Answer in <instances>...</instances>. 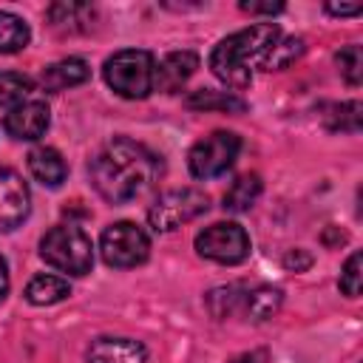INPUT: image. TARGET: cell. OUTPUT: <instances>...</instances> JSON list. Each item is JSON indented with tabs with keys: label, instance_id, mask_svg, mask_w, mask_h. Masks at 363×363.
I'll use <instances>...</instances> for the list:
<instances>
[{
	"label": "cell",
	"instance_id": "4316f807",
	"mask_svg": "<svg viewBox=\"0 0 363 363\" xmlns=\"http://www.w3.org/2000/svg\"><path fill=\"white\" fill-rule=\"evenodd\" d=\"M241 11H250V14H278L284 11L281 3H241Z\"/></svg>",
	"mask_w": 363,
	"mask_h": 363
},
{
	"label": "cell",
	"instance_id": "8fae6325",
	"mask_svg": "<svg viewBox=\"0 0 363 363\" xmlns=\"http://www.w3.org/2000/svg\"><path fill=\"white\" fill-rule=\"evenodd\" d=\"M88 363H147V354L139 340L99 337L88 349Z\"/></svg>",
	"mask_w": 363,
	"mask_h": 363
},
{
	"label": "cell",
	"instance_id": "2e32d148",
	"mask_svg": "<svg viewBox=\"0 0 363 363\" xmlns=\"http://www.w3.org/2000/svg\"><path fill=\"white\" fill-rule=\"evenodd\" d=\"M284 303V292L275 286H255L252 292H244L241 298V309L250 320H269Z\"/></svg>",
	"mask_w": 363,
	"mask_h": 363
},
{
	"label": "cell",
	"instance_id": "5b68a950",
	"mask_svg": "<svg viewBox=\"0 0 363 363\" xmlns=\"http://www.w3.org/2000/svg\"><path fill=\"white\" fill-rule=\"evenodd\" d=\"M210 207V199L207 193L196 190V187H176V190H167L162 193L150 210H147V224L153 233H173L176 227L204 216Z\"/></svg>",
	"mask_w": 363,
	"mask_h": 363
},
{
	"label": "cell",
	"instance_id": "9a60e30c",
	"mask_svg": "<svg viewBox=\"0 0 363 363\" xmlns=\"http://www.w3.org/2000/svg\"><path fill=\"white\" fill-rule=\"evenodd\" d=\"M94 6L88 3H54L48 9V20L57 31H88L91 28V20H94Z\"/></svg>",
	"mask_w": 363,
	"mask_h": 363
},
{
	"label": "cell",
	"instance_id": "603a6c76",
	"mask_svg": "<svg viewBox=\"0 0 363 363\" xmlns=\"http://www.w3.org/2000/svg\"><path fill=\"white\" fill-rule=\"evenodd\" d=\"M337 68L343 74V79L349 85H360L363 79V54H360V45H346L337 51Z\"/></svg>",
	"mask_w": 363,
	"mask_h": 363
},
{
	"label": "cell",
	"instance_id": "7402d4cb",
	"mask_svg": "<svg viewBox=\"0 0 363 363\" xmlns=\"http://www.w3.org/2000/svg\"><path fill=\"white\" fill-rule=\"evenodd\" d=\"M241 298H244V292L238 286H218L207 295V306L216 318H227L241 306Z\"/></svg>",
	"mask_w": 363,
	"mask_h": 363
},
{
	"label": "cell",
	"instance_id": "4dcf8cb0",
	"mask_svg": "<svg viewBox=\"0 0 363 363\" xmlns=\"http://www.w3.org/2000/svg\"><path fill=\"white\" fill-rule=\"evenodd\" d=\"M6 292H9V267H6V261L0 258V301L6 298Z\"/></svg>",
	"mask_w": 363,
	"mask_h": 363
},
{
	"label": "cell",
	"instance_id": "5bb4252c",
	"mask_svg": "<svg viewBox=\"0 0 363 363\" xmlns=\"http://www.w3.org/2000/svg\"><path fill=\"white\" fill-rule=\"evenodd\" d=\"M28 170L37 182H43L45 187H60L68 176L65 159L60 156V150L54 147H34L28 153Z\"/></svg>",
	"mask_w": 363,
	"mask_h": 363
},
{
	"label": "cell",
	"instance_id": "cb8c5ba5",
	"mask_svg": "<svg viewBox=\"0 0 363 363\" xmlns=\"http://www.w3.org/2000/svg\"><path fill=\"white\" fill-rule=\"evenodd\" d=\"M329 130H360V102H346V105H337L332 108L329 113Z\"/></svg>",
	"mask_w": 363,
	"mask_h": 363
},
{
	"label": "cell",
	"instance_id": "9c48e42d",
	"mask_svg": "<svg viewBox=\"0 0 363 363\" xmlns=\"http://www.w3.org/2000/svg\"><path fill=\"white\" fill-rule=\"evenodd\" d=\"M31 207L28 184L11 167H0V233L14 230Z\"/></svg>",
	"mask_w": 363,
	"mask_h": 363
},
{
	"label": "cell",
	"instance_id": "52a82bcc",
	"mask_svg": "<svg viewBox=\"0 0 363 363\" xmlns=\"http://www.w3.org/2000/svg\"><path fill=\"white\" fill-rule=\"evenodd\" d=\"M99 252H102L108 267L128 269V267H136V264L147 261L150 238L133 221H116V224L105 227V233L99 238Z\"/></svg>",
	"mask_w": 363,
	"mask_h": 363
},
{
	"label": "cell",
	"instance_id": "484cf974",
	"mask_svg": "<svg viewBox=\"0 0 363 363\" xmlns=\"http://www.w3.org/2000/svg\"><path fill=\"white\" fill-rule=\"evenodd\" d=\"M340 289L343 295L349 298H357L360 295V252H352L343 272H340Z\"/></svg>",
	"mask_w": 363,
	"mask_h": 363
},
{
	"label": "cell",
	"instance_id": "f1b7e54d",
	"mask_svg": "<svg viewBox=\"0 0 363 363\" xmlns=\"http://www.w3.org/2000/svg\"><path fill=\"white\" fill-rule=\"evenodd\" d=\"M230 363H267V354L264 352H244V354L233 357Z\"/></svg>",
	"mask_w": 363,
	"mask_h": 363
},
{
	"label": "cell",
	"instance_id": "e0dca14e",
	"mask_svg": "<svg viewBox=\"0 0 363 363\" xmlns=\"http://www.w3.org/2000/svg\"><path fill=\"white\" fill-rule=\"evenodd\" d=\"M71 295V286L65 278H57V275H34L26 286V298L28 303L34 306H51V303H60Z\"/></svg>",
	"mask_w": 363,
	"mask_h": 363
},
{
	"label": "cell",
	"instance_id": "277c9868",
	"mask_svg": "<svg viewBox=\"0 0 363 363\" xmlns=\"http://www.w3.org/2000/svg\"><path fill=\"white\" fill-rule=\"evenodd\" d=\"M40 255L45 264H51L54 269H62L68 275H85V272H91V264H94L91 238L74 224L48 230L40 241Z\"/></svg>",
	"mask_w": 363,
	"mask_h": 363
},
{
	"label": "cell",
	"instance_id": "d4e9b609",
	"mask_svg": "<svg viewBox=\"0 0 363 363\" xmlns=\"http://www.w3.org/2000/svg\"><path fill=\"white\" fill-rule=\"evenodd\" d=\"M303 54V40H284V43H275V48L269 51V57H267V62H264V68H284V65H289L292 60H298Z\"/></svg>",
	"mask_w": 363,
	"mask_h": 363
},
{
	"label": "cell",
	"instance_id": "ac0fdd59",
	"mask_svg": "<svg viewBox=\"0 0 363 363\" xmlns=\"http://www.w3.org/2000/svg\"><path fill=\"white\" fill-rule=\"evenodd\" d=\"M258 196H261V176L244 173V176H238V179L227 187V193H224V210H230V213H244V210H250V207L258 201Z\"/></svg>",
	"mask_w": 363,
	"mask_h": 363
},
{
	"label": "cell",
	"instance_id": "ba28073f",
	"mask_svg": "<svg viewBox=\"0 0 363 363\" xmlns=\"http://www.w3.org/2000/svg\"><path fill=\"white\" fill-rule=\"evenodd\" d=\"M196 252L216 264H241L250 255V235L235 221H218L196 235Z\"/></svg>",
	"mask_w": 363,
	"mask_h": 363
},
{
	"label": "cell",
	"instance_id": "d6986e66",
	"mask_svg": "<svg viewBox=\"0 0 363 363\" xmlns=\"http://www.w3.org/2000/svg\"><path fill=\"white\" fill-rule=\"evenodd\" d=\"M187 108H196V111H244L247 102L238 99L235 94L230 91H193L187 96Z\"/></svg>",
	"mask_w": 363,
	"mask_h": 363
},
{
	"label": "cell",
	"instance_id": "6da1fadb",
	"mask_svg": "<svg viewBox=\"0 0 363 363\" xmlns=\"http://www.w3.org/2000/svg\"><path fill=\"white\" fill-rule=\"evenodd\" d=\"M159 156L145 145L116 136L91 159V182L105 201L125 204L142 196L159 176Z\"/></svg>",
	"mask_w": 363,
	"mask_h": 363
},
{
	"label": "cell",
	"instance_id": "83f0119b",
	"mask_svg": "<svg viewBox=\"0 0 363 363\" xmlns=\"http://www.w3.org/2000/svg\"><path fill=\"white\" fill-rule=\"evenodd\" d=\"M309 261H312V258H309L303 250H292V252H286V258H284V264H286L289 269H295V272H298V269H306Z\"/></svg>",
	"mask_w": 363,
	"mask_h": 363
},
{
	"label": "cell",
	"instance_id": "ffe728a7",
	"mask_svg": "<svg viewBox=\"0 0 363 363\" xmlns=\"http://www.w3.org/2000/svg\"><path fill=\"white\" fill-rule=\"evenodd\" d=\"M28 26L9 11H0V54H14L28 43Z\"/></svg>",
	"mask_w": 363,
	"mask_h": 363
},
{
	"label": "cell",
	"instance_id": "4fadbf2b",
	"mask_svg": "<svg viewBox=\"0 0 363 363\" xmlns=\"http://www.w3.org/2000/svg\"><path fill=\"white\" fill-rule=\"evenodd\" d=\"M91 77V68L85 60L79 57H68V60H60L48 68H43L40 74V82L45 91H65V88H74L79 82H85Z\"/></svg>",
	"mask_w": 363,
	"mask_h": 363
},
{
	"label": "cell",
	"instance_id": "8992f818",
	"mask_svg": "<svg viewBox=\"0 0 363 363\" xmlns=\"http://www.w3.org/2000/svg\"><path fill=\"white\" fill-rule=\"evenodd\" d=\"M238 150H241V139L233 130H213L210 136L199 139L190 147L187 167L196 179H216L233 167V162L238 159Z\"/></svg>",
	"mask_w": 363,
	"mask_h": 363
},
{
	"label": "cell",
	"instance_id": "f546056e",
	"mask_svg": "<svg viewBox=\"0 0 363 363\" xmlns=\"http://www.w3.org/2000/svg\"><path fill=\"white\" fill-rule=\"evenodd\" d=\"M326 11H329V14L349 17V14H357V11H360V6H357V3H354V6H335V3H329V6H326Z\"/></svg>",
	"mask_w": 363,
	"mask_h": 363
},
{
	"label": "cell",
	"instance_id": "30bf717a",
	"mask_svg": "<svg viewBox=\"0 0 363 363\" xmlns=\"http://www.w3.org/2000/svg\"><path fill=\"white\" fill-rule=\"evenodd\" d=\"M48 122H51V113H48V105L40 102V99H28V102H17L6 119H3V128L9 130V136L14 139H40L45 130H48Z\"/></svg>",
	"mask_w": 363,
	"mask_h": 363
},
{
	"label": "cell",
	"instance_id": "44dd1931",
	"mask_svg": "<svg viewBox=\"0 0 363 363\" xmlns=\"http://www.w3.org/2000/svg\"><path fill=\"white\" fill-rule=\"evenodd\" d=\"M31 94V79L14 71H0V105L23 102Z\"/></svg>",
	"mask_w": 363,
	"mask_h": 363
},
{
	"label": "cell",
	"instance_id": "7a4b0ae2",
	"mask_svg": "<svg viewBox=\"0 0 363 363\" xmlns=\"http://www.w3.org/2000/svg\"><path fill=\"white\" fill-rule=\"evenodd\" d=\"M281 31L275 23H255L250 28H241L230 37H224L213 54H210V68L213 74L227 85V88H247L252 82L255 68H261L275 48Z\"/></svg>",
	"mask_w": 363,
	"mask_h": 363
},
{
	"label": "cell",
	"instance_id": "3957f363",
	"mask_svg": "<svg viewBox=\"0 0 363 363\" xmlns=\"http://www.w3.org/2000/svg\"><path fill=\"white\" fill-rule=\"evenodd\" d=\"M105 82L125 99H145L156 82V62L150 51L125 48L105 60Z\"/></svg>",
	"mask_w": 363,
	"mask_h": 363
},
{
	"label": "cell",
	"instance_id": "7c38bea8",
	"mask_svg": "<svg viewBox=\"0 0 363 363\" xmlns=\"http://www.w3.org/2000/svg\"><path fill=\"white\" fill-rule=\"evenodd\" d=\"M196 68H199V57L193 51H173V54H167L156 65V82H153V88L173 94V91H179L196 74Z\"/></svg>",
	"mask_w": 363,
	"mask_h": 363
}]
</instances>
